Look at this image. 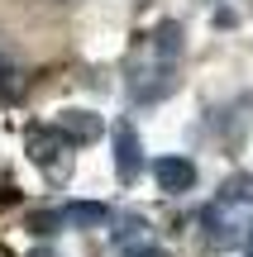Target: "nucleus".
Returning <instances> with one entry per match:
<instances>
[{
    "label": "nucleus",
    "mask_w": 253,
    "mask_h": 257,
    "mask_svg": "<svg viewBox=\"0 0 253 257\" xmlns=\"http://www.w3.org/2000/svg\"><path fill=\"white\" fill-rule=\"evenodd\" d=\"M53 128L67 138V148H91V143H101V138H105V119H101V114H91V110H57Z\"/></svg>",
    "instance_id": "nucleus-1"
},
{
    "label": "nucleus",
    "mask_w": 253,
    "mask_h": 257,
    "mask_svg": "<svg viewBox=\"0 0 253 257\" xmlns=\"http://www.w3.org/2000/svg\"><path fill=\"white\" fill-rule=\"evenodd\" d=\"M172 91H177V62H148L129 81V95L139 105H153V100H162V95H172Z\"/></svg>",
    "instance_id": "nucleus-2"
},
{
    "label": "nucleus",
    "mask_w": 253,
    "mask_h": 257,
    "mask_svg": "<svg viewBox=\"0 0 253 257\" xmlns=\"http://www.w3.org/2000/svg\"><path fill=\"white\" fill-rule=\"evenodd\" d=\"M115 229H110V238H115V248H120L124 257H143V252H153V224L143 219V214H115Z\"/></svg>",
    "instance_id": "nucleus-3"
},
{
    "label": "nucleus",
    "mask_w": 253,
    "mask_h": 257,
    "mask_svg": "<svg viewBox=\"0 0 253 257\" xmlns=\"http://www.w3.org/2000/svg\"><path fill=\"white\" fill-rule=\"evenodd\" d=\"M110 138H115V172H120V181H139L143 176V143L134 134V124L120 119L110 128Z\"/></svg>",
    "instance_id": "nucleus-4"
},
{
    "label": "nucleus",
    "mask_w": 253,
    "mask_h": 257,
    "mask_svg": "<svg viewBox=\"0 0 253 257\" xmlns=\"http://www.w3.org/2000/svg\"><path fill=\"white\" fill-rule=\"evenodd\" d=\"M153 181L167 195H187L191 186H196V167H191L187 157H153Z\"/></svg>",
    "instance_id": "nucleus-5"
},
{
    "label": "nucleus",
    "mask_w": 253,
    "mask_h": 257,
    "mask_svg": "<svg viewBox=\"0 0 253 257\" xmlns=\"http://www.w3.org/2000/svg\"><path fill=\"white\" fill-rule=\"evenodd\" d=\"M201 224H206V248H210V252H229V248H239V243L248 238V233H244L248 224H234V219H225V214H220V205L201 214Z\"/></svg>",
    "instance_id": "nucleus-6"
},
{
    "label": "nucleus",
    "mask_w": 253,
    "mask_h": 257,
    "mask_svg": "<svg viewBox=\"0 0 253 257\" xmlns=\"http://www.w3.org/2000/svg\"><path fill=\"white\" fill-rule=\"evenodd\" d=\"M24 143H29V157H34L38 167H57V157L67 153V138L57 134L53 124H34V128H29V138H24Z\"/></svg>",
    "instance_id": "nucleus-7"
},
{
    "label": "nucleus",
    "mask_w": 253,
    "mask_h": 257,
    "mask_svg": "<svg viewBox=\"0 0 253 257\" xmlns=\"http://www.w3.org/2000/svg\"><path fill=\"white\" fill-rule=\"evenodd\" d=\"M148 57L153 62H177L182 57V24L162 19V24L153 29V38H148Z\"/></svg>",
    "instance_id": "nucleus-8"
},
{
    "label": "nucleus",
    "mask_w": 253,
    "mask_h": 257,
    "mask_svg": "<svg viewBox=\"0 0 253 257\" xmlns=\"http://www.w3.org/2000/svg\"><path fill=\"white\" fill-rule=\"evenodd\" d=\"M62 214H67V229H105L110 224V210L101 200H72Z\"/></svg>",
    "instance_id": "nucleus-9"
},
{
    "label": "nucleus",
    "mask_w": 253,
    "mask_h": 257,
    "mask_svg": "<svg viewBox=\"0 0 253 257\" xmlns=\"http://www.w3.org/2000/svg\"><path fill=\"white\" fill-rule=\"evenodd\" d=\"M220 205H253V172H234L220 181Z\"/></svg>",
    "instance_id": "nucleus-10"
},
{
    "label": "nucleus",
    "mask_w": 253,
    "mask_h": 257,
    "mask_svg": "<svg viewBox=\"0 0 253 257\" xmlns=\"http://www.w3.org/2000/svg\"><path fill=\"white\" fill-rule=\"evenodd\" d=\"M67 229V214L62 210H34L29 214V233H38V238H48V233Z\"/></svg>",
    "instance_id": "nucleus-11"
},
{
    "label": "nucleus",
    "mask_w": 253,
    "mask_h": 257,
    "mask_svg": "<svg viewBox=\"0 0 253 257\" xmlns=\"http://www.w3.org/2000/svg\"><path fill=\"white\" fill-rule=\"evenodd\" d=\"M29 257H57L53 248H34V252H29Z\"/></svg>",
    "instance_id": "nucleus-12"
},
{
    "label": "nucleus",
    "mask_w": 253,
    "mask_h": 257,
    "mask_svg": "<svg viewBox=\"0 0 253 257\" xmlns=\"http://www.w3.org/2000/svg\"><path fill=\"white\" fill-rule=\"evenodd\" d=\"M143 257H167V252H158V248H153V252H143Z\"/></svg>",
    "instance_id": "nucleus-13"
},
{
    "label": "nucleus",
    "mask_w": 253,
    "mask_h": 257,
    "mask_svg": "<svg viewBox=\"0 0 253 257\" xmlns=\"http://www.w3.org/2000/svg\"><path fill=\"white\" fill-rule=\"evenodd\" d=\"M248 257H253V238H248Z\"/></svg>",
    "instance_id": "nucleus-14"
},
{
    "label": "nucleus",
    "mask_w": 253,
    "mask_h": 257,
    "mask_svg": "<svg viewBox=\"0 0 253 257\" xmlns=\"http://www.w3.org/2000/svg\"><path fill=\"white\" fill-rule=\"evenodd\" d=\"M248 238H253V224H248Z\"/></svg>",
    "instance_id": "nucleus-15"
}]
</instances>
